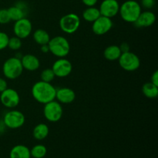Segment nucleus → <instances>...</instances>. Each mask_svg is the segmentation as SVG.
Here are the masks:
<instances>
[{
  "instance_id": "1",
  "label": "nucleus",
  "mask_w": 158,
  "mask_h": 158,
  "mask_svg": "<svg viewBox=\"0 0 158 158\" xmlns=\"http://www.w3.org/2000/svg\"><path fill=\"white\" fill-rule=\"evenodd\" d=\"M56 89L51 83L40 81L34 83L32 87V96L35 101L40 103L46 104L49 102L56 100Z\"/></svg>"
},
{
  "instance_id": "2",
  "label": "nucleus",
  "mask_w": 158,
  "mask_h": 158,
  "mask_svg": "<svg viewBox=\"0 0 158 158\" xmlns=\"http://www.w3.org/2000/svg\"><path fill=\"white\" fill-rule=\"evenodd\" d=\"M142 12L140 4L135 0H127L120 6V17L123 21L129 23H134Z\"/></svg>"
},
{
  "instance_id": "3",
  "label": "nucleus",
  "mask_w": 158,
  "mask_h": 158,
  "mask_svg": "<svg viewBox=\"0 0 158 158\" xmlns=\"http://www.w3.org/2000/svg\"><path fill=\"white\" fill-rule=\"evenodd\" d=\"M49 52L58 58H65L70 51V45L67 39L61 35H57L50 39L49 43Z\"/></svg>"
},
{
  "instance_id": "4",
  "label": "nucleus",
  "mask_w": 158,
  "mask_h": 158,
  "mask_svg": "<svg viewBox=\"0 0 158 158\" xmlns=\"http://www.w3.org/2000/svg\"><path fill=\"white\" fill-rule=\"evenodd\" d=\"M23 69L21 60L15 56L7 59L2 66L3 75L9 80L19 78L23 73Z\"/></svg>"
},
{
  "instance_id": "5",
  "label": "nucleus",
  "mask_w": 158,
  "mask_h": 158,
  "mask_svg": "<svg viewBox=\"0 0 158 158\" xmlns=\"http://www.w3.org/2000/svg\"><path fill=\"white\" fill-rule=\"evenodd\" d=\"M60 27L66 34H73L80 26V19L77 14L69 13L63 15L60 19Z\"/></svg>"
},
{
  "instance_id": "6",
  "label": "nucleus",
  "mask_w": 158,
  "mask_h": 158,
  "mask_svg": "<svg viewBox=\"0 0 158 158\" xmlns=\"http://www.w3.org/2000/svg\"><path fill=\"white\" fill-rule=\"evenodd\" d=\"M63 114V106L61 103L55 100L44 104L43 115L44 117L51 123L58 122L62 118Z\"/></svg>"
},
{
  "instance_id": "7",
  "label": "nucleus",
  "mask_w": 158,
  "mask_h": 158,
  "mask_svg": "<svg viewBox=\"0 0 158 158\" xmlns=\"http://www.w3.org/2000/svg\"><path fill=\"white\" fill-rule=\"evenodd\" d=\"M2 121L7 128L12 130L19 129L24 125L26 117L21 111L12 110L5 114Z\"/></svg>"
},
{
  "instance_id": "8",
  "label": "nucleus",
  "mask_w": 158,
  "mask_h": 158,
  "mask_svg": "<svg viewBox=\"0 0 158 158\" xmlns=\"http://www.w3.org/2000/svg\"><path fill=\"white\" fill-rule=\"evenodd\" d=\"M118 62L120 67L128 72L137 70L140 66V60L138 56L131 51L121 53Z\"/></svg>"
},
{
  "instance_id": "9",
  "label": "nucleus",
  "mask_w": 158,
  "mask_h": 158,
  "mask_svg": "<svg viewBox=\"0 0 158 158\" xmlns=\"http://www.w3.org/2000/svg\"><path fill=\"white\" fill-rule=\"evenodd\" d=\"M0 94V101L5 107L13 109L19 104L20 97L15 89L7 88Z\"/></svg>"
},
{
  "instance_id": "10",
  "label": "nucleus",
  "mask_w": 158,
  "mask_h": 158,
  "mask_svg": "<svg viewBox=\"0 0 158 158\" xmlns=\"http://www.w3.org/2000/svg\"><path fill=\"white\" fill-rule=\"evenodd\" d=\"M32 25L30 20L26 17L15 21L13 26V32L15 36L21 40L26 39L32 33Z\"/></svg>"
},
{
  "instance_id": "11",
  "label": "nucleus",
  "mask_w": 158,
  "mask_h": 158,
  "mask_svg": "<svg viewBox=\"0 0 158 158\" xmlns=\"http://www.w3.org/2000/svg\"><path fill=\"white\" fill-rule=\"evenodd\" d=\"M52 69L56 77L63 78L68 77L72 73L73 66L69 60L65 58H59L52 64Z\"/></svg>"
},
{
  "instance_id": "12",
  "label": "nucleus",
  "mask_w": 158,
  "mask_h": 158,
  "mask_svg": "<svg viewBox=\"0 0 158 158\" xmlns=\"http://www.w3.org/2000/svg\"><path fill=\"white\" fill-rule=\"evenodd\" d=\"M120 6L117 0H103L98 9L100 15L112 19L119 13Z\"/></svg>"
},
{
  "instance_id": "13",
  "label": "nucleus",
  "mask_w": 158,
  "mask_h": 158,
  "mask_svg": "<svg viewBox=\"0 0 158 158\" xmlns=\"http://www.w3.org/2000/svg\"><path fill=\"white\" fill-rule=\"evenodd\" d=\"M114 23L112 19L100 15L97 20L93 23L92 30L97 35H103L112 29Z\"/></svg>"
},
{
  "instance_id": "14",
  "label": "nucleus",
  "mask_w": 158,
  "mask_h": 158,
  "mask_svg": "<svg viewBox=\"0 0 158 158\" xmlns=\"http://www.w3.org/2000/svg\"><path fill=\"white\" fill-rule=\"evenodd\" d=\"M56 99L61 104H69L75 100L76 94L70 88L62 87L56 91Z\"/></svg>"
},
{
  "instance_id": "15",
  "label": "nucleus",
  "mask_w": 158,
  "mask_h": 158,
  "mask_svg": "<svg viewBox=\"0 0 158 158\" xmlns=\"http://www.w3.org/2000/svg\"><path fill=\"white\" fill-rule=\"evenodd\" d=\"M156 21V15L152 11L146 10L141 12L134 24L136 27L145 28L153 26Z\"/></svg>"
},
{
  "instance_id": "16",
  "label": "nucleus",
  "mask_w": 158,
  "mask_h": 158,
  "mask_svg": "<svg viewBox=\"0 0 158 158\" xmlns=\"http://www.w3.org/2000/svg\"><path fill=\"white\" fill-rule=\"evenodd\" d=\"M21 63L24 69L28 71H35L40 68V61L32 54H26L21 58Z\"/></svg>"
},
{
  "instance_id": "17",
  "label": "nucleus",
  "mask_w": 158,
  "mask_h": 158,
  "mask_svg": "<svg viewBox=\"0 0 158 158\" xmlns=\"http://www.w3.org/2000/svg\"><path fill=\"white\" fill-rule=\"evenodd\" d=\"M9 158H31L30 149L23 144L15 145L9 152Z\"/></svg>"
},
{
  "instance_id": "18",
  "label": "nucleus",
  "mask_w": 158,
  "mask_h": 158,
  "mask_svg": "<svg viewBox=\"0 0 158 158\" xmlns=\"http://www.w3.org/2000/svg\"><path fill=\"white\" fill-rule=\"evenodd\" d=\"M121 53L122 52L118 46L111 45V46H107L105 49L104 52H103V56H104V58L106 60L116 61V60H118Z\"/></svg>"
},
{
  "instance_id": "19",
  "label": "nucleus",
  "mask_w": 158,
  "mask_h": 158,
  "mask_svg": "<svg viewBox=\"0 0 158 158\" xmlns=\"http://www.w3.org/2000/svg\"><path fill=\"white\" fill-rule=\"evenodd\" d=\"M49 133V127L46 123H39L32 131V136L37 140H43L48 137Z\"/></svg>"
},
{
  "instance_id": "20",
  "label": "nucleus",
  "mask_w": 158,
  "mask_h": 158,
  "mask_svg": "<svg viewBox=\"0 0 158 158\" xmlns=\"http://www.w3.org/2000/svg\"><path fill=\"white\" fill-rule=\"evenodd\" d=\"M100 12L98 8L95 6H91V7H87L83 12L82 16L83 19L89 23H94L95 20H97L99 17L100 16Z\"/></svg>"
},
{
  "instance_id": "21",
  "label": "nucleus",
  "mask_w": 158,
  "mask_h": 158,
  "mask_svg": "<svg viewBox=\"0 0 158 158\" xmlns=\"http://www.w3.org/2000/svg\"><path fill=\"white\" fill-rule=\"evenodd\" d=\"M33 40L37 44L40 45H46L49 43V40H50V35L49 34L46 32L45 29H38L33 32Z\"/></svg>"
},
{
  "instance_id": "22",
  "label": "nucleus",
  "mask_w": 158,
  "mask_h": 158,
  "mask_svg": "<svg viewBox=\"0 0 158 158\" xmlns=\"http://www.w3.org/2000/svg\"><path fill=\"white\" fill-rule=\"evenodd\" d=\"M142 93L148 98L155 99L158 96V86L153 84L151 82H148L142 86Z\"/></svg>"
},
{
  "instance_id": "23",
  "label": "nucleus",
  "mask_w": 158,
  "mask_h": 158,
  "mask_svg": "<svg viewBox=\"0 0 158 158\" xmlns=\"http://www.w3.org/2000/svg\"><path fill=\"white\" fill-rule=\"evenodd\" d=\"M7 10L8 12H9L10 19L12 20V21H18V20L26 17V12L19 7H17L16 6H11L9 9H7Z\"/></svg>"
},
{
  "instance_id": "24",
  "label": "nucleus",
  "mask_w": 158,
  "mask_h": 158,
  "mask_svg": "<svg viewBox=\"0 0 158 158\" xmlns=\"http://www.w3.org/2000/svg\"><path fill=\"white\" fill-rule=\"evenodd\" d=\"M47 154V148L43 144H36L32 147L30 150L31 157L33 158H43Z\"/></svg>"
},
{
  "instance_id": "25",
  "label": "nucleus",
  "mask_w": 158,
  "mask_h": 158,
  "mask_svg": "<svg viewBox=\"0 0 158 158\" xmlns=\"http://www.w3.org/2000/svg\"><path fill=\"white\" fill-rule=\"evenodd\" d=\"M22 45H23V42H22L21 39L15 35V36L9 38L8 47L12 50L17 51L20 49V48L22 47Z\"/></svg>"
},
{
  "instance_id": "26",
  "label": "nucleus",
  "mask_w": 158,
  "mask_h": 158,
  "mask_svg": "<svg viewBox=\"0 0 158 158\" xmlns=\"http://www.w3.org/2000/svg\"><path fill=\"white\" fill-rule=\"evenodd\" d=\"M56 76L52 71V68L51 69H45L42 71L40 78L42 81L47 82V83H51L52 80L55 79Z\"/></svg>"
},
{
  "instance_id": "27",
  "label": "nucleus",
  "mask_w": 158,
  "mask_h": 158,
  "mask_svg": "<svg viewBox=\"0 0 158 158\" xmlns=\"http://www.w3.org/2000/svg\"><path fill=\"white\" fill-rule=\"evenodd\" d=\"M9 37L6 32H0V51L8 47Z\"/></svg>"
},
{
  "instance_id": "28",
  "label": "nucleus",
  "mask_w": 158,
  "mask_h": 158,
  "mask_svg": "<svg viewBox=\"0 0 158 158\" xmlns=\"http://www.w3.org/2000/svg\"><path fill=\"white\" fill-rule=\"evenodd\" d=\"M11 21L8 10L6 9H0V24H7Z\"/></svg>"
},
{
  "instance_id": "29",
  "label": "nucleus",
  "mask_w": 158,
  "mask_h": 158,
  "mask_svg": "<svg viewBox=\"0 0 158 158\" xmlns=\"http://www.w3.org/2000/svg\"><path fill=\"white\" fill-rule=\"evenodd\" d=\"M155 0H141L140 6L146 9H151L155 6Z\"/></svg>"
},
{
  "instance_id": "30",
  "label": "nucleus",
  "mask_w": 158,
  "mask_h": 158,
  "mask_svg": "<svg viewBox=\"0 0 158 158\" xmlns=\"http://www.w3.org/2000/svg\"><path fill=\"white\" fill-rule=\"evenodd\" d=\"M15 6H16L17 7H19V9H21L22 10L24 11L26 13H27V10H28V6L25 2L23 1H19L18 2L15 3Z\"/></svg>"
},
{
  "instance_id": "31",
  "label": "nucleus",
  "mask_w": 158,
  "mask_h": 158,
  "mask_svg": "<svg viewBox=\"0 0 158 158\" xmlns=\"http://www.w3.org/2000/svg\"><path fill=\"white\" fill-rule=\"evenodd\" d=\"M81 2L87 7H91V6H95L98 2V0H81Z\"/></svg>"
},
{
  "instance_id": "32",
  "label": "nucleus",
  "mask_w": 158,
  "mask_h": 158,
  "mask_svg": "<svg viewBox=\"0 0 158 158\" xmlns=\"http://www.w3.org/2000/svg\"><path fill=\"white\" fill-rule=\"evenodd\" d=\"M8 88V84L7 82L5 79L1 78L0 77V93H2V91H4L5 89Z\"/></svg>"
},
{
  "instance_id": "33",
  "label": "nucleus",
  "mask_w": 158,
  "mask_h": 158,
  "mask_svg": "<svg viewBox=\"0 0 158 158\" xmlns=\"http://www.w3.org/2000/svg\"><path fill=\"white\" fill-rule=\"evenodd\" d=\"M151 80V82L153 83V84L156 85V86H158V71L157 70H156L155 72L152 74Z\"/></svg>"
},
{
  "instance_id": "34",
  "label": "nucleus",
  "mask_w": 158,
  "mask_h": 158,
  "mask_svg": "<svg viewBox=\"0 0 158 158\" xmlns=\"http://www.w3.org/2000/svg\"><path fill=\"white\" fill-rule=\"evenodd\" d=\"M120 49V51L121 52H129L130 51V46L127 43H123L120 44V46H119Z\"/></svg>"
},
{
  "instance_id": "35",
  "label": "nucleus",
  "mask_w": 158,
  "mask_h": 158,
  "mask_svg": "<svg viewBox=\"0 0 158 158\" xmlns=\"http://www.w3.org/2000/svg\"><path fill=\"white\" fill-rule=\"evenodd\" d=\"M40 50H41V52H43V53H47V52H49V46H48V44L42 45L41 48H40Z\"/></svg>"
},
{
  "instance_id": "36",
  "label": "nucleus",
  "mask_w": 158,
  "mask_h": 158,
  "mask_svg": "<svg viewBox=\"0 0 158 158\" xmlns=\"http://www.w3.org/2000/svg\"><path fill=\"white\" fill-rule=\"evenodd\" d=\"M1 134H2V133H1V131H0V136H1Z\"/></svg>"
},
{
  "instance_id": "37",
  "label": "nucleus",
  "mask_w": 158,
  "mask_h": 158,
  "mask_svg": "<svg viewBox=\"0 0 158 158\" xmlns=\"http://www.w3.org/2000/svg\"><path fill=\"white\" fill-rule=\"evenodd\" d=\"M125 1H127V0H125Z\"/></svg>"
}]
</instances>
